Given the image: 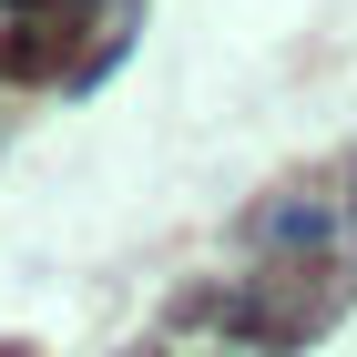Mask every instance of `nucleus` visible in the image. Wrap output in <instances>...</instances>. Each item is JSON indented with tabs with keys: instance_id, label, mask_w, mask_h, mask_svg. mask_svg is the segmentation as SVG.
Here are the masks:
<instances>
[{
	"instance_id": "nucleus-1",
	"label": "nucleus",
	"mask_w": 357,
	"mask_h": 357,
	"mask_svg": "<svg viewBox=\"0 0 357 357\" xmlns=\"http://www.w3.org/2000/svg\"><path fill=\"white\" fill-rule=\"evenodd\" d=\"M52 61H61V31H52V21L10 31V72H52Z\"/></svg>"
}]
</instances>
